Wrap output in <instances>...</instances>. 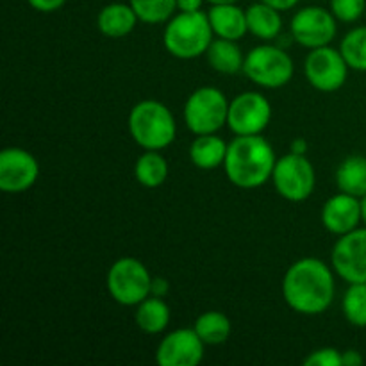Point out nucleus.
Returning a JSON list of instances; mask_svg holds the SVG:
<instances>
[{
    "mask_svg": "<svg viewBox=\"0 0 366 366\" xmlns=\"http://www.w3.org/2000/svg\"><path fill=\"white\" fill-rule=\"evenodd\" d=\"M336 295L335 274L318 257H302L286 270L282 297L290 310L306 317H317L331 307Z\"/></svg>",
    "mask_w": 366,
    "mask_h": 366,
    "instance_id": "nucleus-1",
    "label": "nucleus"
},
{
    "mask_svg": "<svg viewBox=\"0 0 366 366\" xmlns=\"http://www.w3.org/2000/svg\"><path fill=\"white\" fill-rule=\"evenodd\" d=\"M275 157L274 147L261 134L236 136L229 142L224 170L229 181L242 189H256L272 181Z\"/></svg>",
    "mask_w": 366,
    "mask_h": 366,
    "instance_id": "nucleus-2",
    "label": "nucleus"
},
{
    "mask_svg": "<svg viewBox=\"0 0 366 366\" xmlns=\"http://www.w3.org/2000/svg\"><path fill=\"white\" fill-rule=\"evenodd\" d=\"M213 29H211L209 16L202 11L195 13L177 14L167 21L163 32V45L170 56L177 59L189 61L197 59L207 52L211 41H213Z\"/></svg>",
    "mask_w": 366,
    "mask_h": 366,
    "instance_id": "nucleus-3",
    "label": "nucleus"
},
{
    "mask_svg": "<svg viewBox=\"0 0 366 366\" xmlns=\"http://www.w3.org/2000/svg\"><path fill=\"white\" fill-rule=\"evenodd\" d=\"M129 132L143 150H164L175 142L177 124L172 111L157 100H142L129 113Z\"/></svg>",
    "mask_w": 366,
    "mask_h": 366,
    "instance_id": "nucleus-4",
    "label": "nucleus"
},
{
    "mask_svg": "<svg viewBox=\"0 0 366 366\" xmlns=\"http://www.w3.org/2000/svg\"><path fill=\"white\" fill-rule=\"evenodd\" d=\"M243 74L249 81L264 89H277L288 84L295 74L290 54L277 45H257L245 56Z\"/></svg>",
    "mask_w": 366,
    "mask_h": 366,
    "instance_id": "nucleus-5",
    "label": "nucleus"
},
{
    "mask_svg": "<svg viewBox=\"0 0 366 366\" xmlns=\"http://www.w3.org/2000/svg\"><path fill=\"white\" fill-rule=\"evenodd\" d=\"M152 275L136 257H122L107 270L106 288L111 299L120 306H138L150 297Z\"/></svg>",
    "mask_w": 366,
    "mask_h": 366,
    "instance_id": "nucleus-6",
    "label": "nucleus"
},
{
    "mask_svg": "<svg viewBox=\"0 0 366 366\" xmlns=\"http://www.w3.org/2000/svg\"><path fill=\"white\" fill-rule=\"evenodd\" d=\"M229 100L213 86H202L184 104V122L195 136L214 134L227 125Z\"/></svg>",
    "mask_w": 366,
    "mask_h": 366,
    "instance_id": "nucleus-7",
    "label": "nucleus"
},
{
    "mask_svg": "<svg viewBox=\"0 0 366 366\" xmlns=\"http://www.w3.org/2000/svg\"><path fill=\"white\" fill-rule=\"evenodd\" d=\"M272 182L275 192L288 202H304L310 199L317 186L315 167L306 156L300 154H286L275 163Z\"/></svg>",
    "mask_w": 366,
    "mask_h": 366,
    "instance_id": "nucleus-8",
    "label": "nucleus"
},
{
    "mask_svg": "<svg viewBox=\"0 0 366 366\" xmlns=\"http://www.w3.org/2000/svg\"><path fill=\"white\" fill-rule=\"evenodd\" d=\"M349 70L343 54L329 45L313 49L304 61V75L307 82L322 93L338 92L345 84Z\"/></svg>",
    "mask_w": 366,
    "mask_h": 366,
    "instance_id": "nucleus-9",
    "label": "nucleus"
},
{
    "mask_svg": "<svg viewBox=\"0 0 366 366\" xmlns=\"http://www.w3.org/2000/svg\"><path fill=\"white\" fill-rule=\"evenodd\" d=\"M336 16L329 9L320 6L302 7L295 13L290 24L292 38L304 49H320L329 45L336 38L338 24Z\"/></svg>",
    "mask_w": 366,
    "mask_h": 366,
    "instance_id": "nucleus-10",
    "label": "nucleus"
},
{
    "mask_svg": "<svg viewBox=\"0 0 366 366\" xmlns=\"http://www.w3.org/2000/svg\"><path fill=\"white\" fill-rule=\"evenodd\" d=\"M272 120V104L257 92H245L229 102L227 125L234 136L261 134Z\"/></svg>",
    "mask_w": 366,
    "mask_h": 366,
    "instance_id": "nucleus-11",
    "label": "nucleus"
},
{
    "mask_svg": "<svg viewBox=\"0 0 366 366\" xmlns=\"http://www.w3.org/2000/svg\"><path fill=\"white\" fill-rule=\"evenodd\" d=\"M331 267L349 285L366 282V227L340 236L332 247Z\"/></svg>",
    "mask_w": 366,
    "mask_h": 366,
    "instance_id": "nucleus-12",
    "label": "nucleus"
},
{
    "mask_svg": "<svg viewBox=\"0 0 366 366\" xmlns=\"http://www.w3.org/2000/svg\"><path fill=\"white\" fill-rule=\"evenodd\" d=\"M39 164L29 150L7 147L0 152V189L4 193H24L36 184Z\"/></svg>",
    "mask_w": 366,
    "mask_h": 366,
    "instance_id": "nucleus-13",
    "label": "nucleus"
},
{
    "mask_svg": "<svg viewBox=\"0 0 366 366\" xmlns=\"http://www.w3.org/2000/svg\"><path fill=\"white\" fill-rule=\"evenodd\" d=\"M204 347L195 329H175L157 345L156 361L159 366H197L204 360Z\"/></svg>",
    "mask_w": 366,
    "mask_h": 366,
    "instance_id": "nucleus-14",
    "label": "nucleus"
},
{
    "mask_svg": "<svg viewBox=\"0 0 366 366\" xmlns=\"http://www.w3.org/2000/svg\"><path fill=\"white\" fill-rule=\"evenodd\" d=\"M322 225L331 234L343 236L354 231L361 224V199L340 192L331 197L322 207Z\"/></svg>",
    "mask_w": 366,
    "mask_h": 366,
    "instance_id": "nucleus-15",
    "label": "nucleus"
},
{
    "mask_svg": "<svg viewBox=\"0 0 366 366\" xmlns=\"http://www.w3.org/2000/svg\"><path fill=\"white\" fill-rule=\"evenodd\" d=\"M138 21L139 18L131 4L113 2L100 9L97 16V27L106 38L120 39L131 34Z\"/></svg>",
    "mask_w": 366,
    "mask_h": 366,
    "instance_id": "nucleus-16",
    "label": "nucleus"
},
{
    "mask_svg": "<svg viewBox=\"0 0 366 366\" xmlns=\"http://www.w3.org/2000/svg\"><path fill=\"white\" fill-rule=\"evenodd\" d=\"M207 16H209L211 29H213L217 38L239 41L249 32L247 13L236 4L211 6V9L207 11Z\"/></svg>",
    "mask_w": 366,
    "mask_h": 366,
    "instance_id": "nucleus-17",
    "label": "nucleus"
},
{
    "mask_svg": "<svg viewBox=\"0 0 366 366\" xmlns=\"http://www.w3.org/2000/svg\"><path fill=\"white\" fill-rule=\"evenodd\" d=\"M245 13L250 34L256 36L261 41H274L275 38H279L282 31V11L259 0V2L247 7Z\"/></svg>",
    "mask_w": 366,
    "mask_h": 366,
    "instance_id": "nucleus-18",
    "label": "nucleus"
},
{
    "mask_svg": "<svg viewBox=\"0 0 366 366\" xmlns=\"http://www.w3.org/2000/svg\"><path fill=\"white\" fill-rule=\"evenodd\" d=\"M229 143L214 134H200L189 147V159L200 170H214L224 167Z\"/></svg>",
    "mask_w": 366,
    "mask_h": 366,
    "instance_id": "nucleus-19",
    "label": "nucleus"
},
{
    "mask_svg": "<svg viewBox=\"0 0 366 366\" xmlns=\"http://www.w3.org/2000/svg\"><path fill=\"white\" fill-rule=\"evenodd\" d=\"M170 307L161 297L150 295L136 306V325L147 335H161L170 324Z\"/></svg>",
    "mask_w": 366,
    "mask_h": 366,
    "instance_id": "nucleus-20",
    "label": "nucleus"
},
{
    "mask_svg": "<svg viewBox=\"0 0 366 366\" xmlns=\"http://www.w3.org/2000/svg\"><path fill=\"white\" fill-rule=\"evenodd\" d=\"M206 56L211 68L220 71V74L234 75L238 71H243L245 56H243L242 49L238 46V41L224 38L213 39L209 49H207Z\"/></svg>",
    "mask_w": 366,
    "mask_h": 366,
    "instance_id": "nucleus-21",
    "label": "nucleus"
},
{
    "mask_svg": "<svg viewBox=\"0 0 366 366\" xmlns=\"http://www.w3.org/2000/svg\"><path fill=\"white\" fill-rule=\"evenodd\" d=\"M336 186L340 192L363 199L366 195V157H345L336 170Z\"/></svg>",
    "mask_w": 366,
    "mask_h": 366,
    "instance_id": "nucleus-22",
    "label": "nucleus"
},
{
    "mask_svg": "<svg viewBox=\"0 0 366 366\" xmlns=\"http://www.w3.org/2000/svg\"><path fill=\"white\" fill-rule=\"evenodd\" d=\"M134 177L145 188H159L168 179V163L159 150H145L134 164Z\"/></svg>",
    "mask_w": 366,
    "mask_h": 366,
    "instance_id": "nucleus-23",
    "label": "nucleus"
},
{
    "mask_svg": "<svg viewBox=\"0 0 366 366\" xmlns=\"http://www.w3.org/2000/svg\"><path fill=\"white\" fill-rule=\"evenodd\" d=\"M193 329L206 345H222L231 336L232 325L227 315L222 311H206L197 318Z\"/></svg>",
    "mask_w": 366,
    "mask_h": 366,
    "instance_id": "nucleus-24",
    "label": "nucleus"
},
{
    "mask_svg": "<svg viewBox=\"0 0 366 366\" xmlns=\"http://www.w3.org/2000/svg\"><path fill=\"white\" fill-rule=\"evenodd\" d=\"M139 21L149 25L167 24L177 11V0H129Z\"/></svg>",
    "mask_w": 366,
    "mask_h": 366,
    "instance_id": "nucleus-25",
    "label": "nucleus"
},
{
    "mask_svg": "<svg viewBox=\"0 0 366 366\" xmlns=\"http://www.w3.org/2000/svg\"><path fill=\"white\" fill-rule=\"evenodd\" d=\"M342 311L350 325L357 329L366 327V282L349 285L343 295Z\"/></svg>",
    "mask_w": 366,
    "mask_h": 366,
    "instance_id": "nucleus-26",
    "label": "nucleus"
},
{
    "mask_svg": "<svg viewBox=\"0 0 366 366\" xmlns=\"http://www.w3.org/2000/svg\"><path fill=\"white\" fill-rule=\"evenodd\" d=\"M350 70L366 71V25L347 32L340 45Z\"/></svg>",
    "mask_w": 366,
    "mask_h": 366,
    "instance_id": "nucleus-27",
    "label": "nucleus"
},
{
    "mask_svg": "<svg viewBox=\"0 0 366 366\" xmlns=\"http://www.w3.org/2000/svg\"><path fill=\"white\" fill-rule=\"evenodd\" d=\"M366 0H331V13L343 24H354L363 16Z\"/></svg>",
    "mask_w": 366,
    "mask_h": 366,
    "instance_id": "nucleus-28",
    "label": "nucleus"
},
{
    "mask_svg": "<svg viewBox=\"0 0 366 366\" xmlns=\"http://www.w3.org/2000/svg\"><path fill=\"white\" fill-rule=\"evenodd\" d=\"M304 366H343L342 352L335 347H324L311 352L304 360Z\"/></svg>",
    "mask_w": 366,
    "mask_h": 366,
    "instance_id": "nucleus-29",
    "label": "nucleus"
},
{
    "mask_svg": "<svg viewBox=\"0 0 366 366\" xmlns=\"http://www.w3.org/2000/svg\"><path fill=\"white\" fill-rule=\"evenodd\" d=\"M29 6L38 13H54L66 4V0H27Z\"/></svg>",
    "mask_w": 366,
    "mask_h": 366,
    "instance_id": "nucleus-30",
    "label": "nucleus"
},
{
    "mask_svg": "<svg viewBox=\"0 0 366 366\" xmlns=\"http://www.w3.org/2000/svg\"><path fill=\"white\" fill-rule=\"evenodd\" d=\"M168 292H170V282H168L167 279H164V277H152L150 295L161 297V299H164V297L168 295Z\"/></svg>",
    "mask_w": 366,
    "mask_h": 366,
    "instance_id": "nucleus-31",
    "label": "nucleus"
},
{
    "mask_svg": "<svg viewBox=\"0 0 366 366\" xmlns=\"http://www.w3.org/2000/svg\"><path fill=\"white\" fill-rule=\"evenodd\" d=\"M342 357H343V366H361L365 363V357L361 356L360 350H354V349L343 350Z\"/></svg>",
    "mask_w": 366,
    "mask_h": 366,
    "instance_id": "nucleus-32",
    "label": "nucleus"
},
{
    "mask_svg": "<svg viewBox=\"0 0 366 366\" xmlns=\"http://www.w3.org/2000/svg\"><path fill=\"white\" fill-rule=\"evenodd\" d=\"M204 2L206 0H177V11H182V13H195V11H200Z\"/></svg>",
    "mask_w": 366,
    "mask_h": 366,
    "instance_id": "nucleus-33",
    "label": "nucleus"
},
{
    "mask_svg": "<svg viewBox=\"0 0 366 366\" xmlns=\"http://www.w3.org/2000/svg\"><path fill=\"white\" fill-rule=\"evenodd\" d=\"M261 2L268 4V6L275 7V9L279 11H288V9H293L300 0H261Z\"/></svg>",
    "mask_w": 366,
    "mask_h": 366,
    "instance_id": "nucleus-34",
    "label": "nucleus"
},
{
    "mask_svg": "<svg viewBox=\"0 0 366 366\" xmlns=\"http://www.w3.org/2000/svg\"><path fill=\"white\" fill-rule=\"evenodd\" d=\"M307 149H310V145H307V142L304 138H295L292 142V145H290V152L300 154V156H306Z\"/></svg>",
    "mask_w": 366,
    "mask_h": 366,
    "instance_id": "nucleus-35",
    "label": "nucleus"
},
{
    "mask_svg": "<svg viewBox=\"0 0 366 366\" xmlns=\"http://www.w3.org/2000/svg\"><path fill=\"white\" fill-rule=\"evenodd\" d=\"M361 222H363L366 227V195L361 199Z\"/></svg>",
    "mask_w": 366,
    "mask_h": 366,
    "instance_id": "nucleus-36",
    "label": "nucleus"
},
{
    "mask_svg": "<svg viewBox=\"0 0 366 366\" xmlns=\"http://www.w3.org/2000/svg\"><path fill=\"white\" fill-rule=\"evenodd\" d=\"M206 2H209L211 6H220V4H236L238 0H206Z\"/></svg>",
    "mask_w": 366,
    "mask_h": 366,
    "instance_id": "nucleus-37",
    "label": "nucleus"
}]
</instances>
